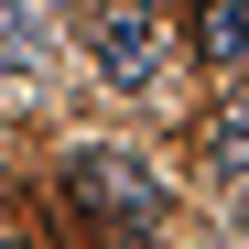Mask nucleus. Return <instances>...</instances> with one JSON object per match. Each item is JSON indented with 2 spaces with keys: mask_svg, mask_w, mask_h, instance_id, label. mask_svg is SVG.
<instances>
[{
  "mask_svg": "<svg viewBox=\"0 0 249 249\" xmlns=\"http://www.w3.org/2000/svg\"><path fill=\"white\" fill-rule=\"evenodd\" d=\"M65 195L87 206V217H130V228L162 217V174L130 162V152H76V162H65Z\"/></svg>",
  "mask_w": 249,
  "mask_h": 249,
  "instance_id": "f257e3e1",
  "label": "nucleus"
},
{
  "mask_svg": "<svg viewBox=\"0 0 249 249\" xmlns=\"http://www.w3.org/2000/svg\"><path fill=\"white\" fill-rule=\"evenodd\" d=\"M87 54H98V76L108 87H162V22L141 11H98V33H87Z\"/></svg>",
  "mask_w": 249,
  "mask_h": 249,
  "instance_id": "f03ea898",
  "label": "nucleus"
},
{
  "mask_svg": "<svg viewBox=\"0 0 249 249\" xmlns=\"http://www.w3.org/2000/svg\"><path fill=\"white\" fill-rule=\"evenodd\" d=\"M195 54L206 65H249V0H206L195 11Z\"/></svg>",
  "mask_w": 249,
  "mask_h": 249,
  "instance_id": "7ed1b4c3",
  "label": "nucleus"
},
{
  "mask_svg": "<svg viewBox=\"0 0 249 249\" xmlns=\"http://www.w3.org/2000/svg\"><path fill=\"white\" fill-rule=\"evenodd\" d=\"M206 162H217V174H249V87L217 108V130H206Z\"/></svg>",
  "mask_w": 249,
  "mask_h": 249,
  "instance_id": "20e7f679",
  "label": "nucleus"
},
{
  "mask_svg": "<svg viewBox=\"0 0 249 249\" xmlns=\"http://www.w3.org/2000/svg\"><path fill=\"white\" fill-rule=\"evenodd\" d=\"M0 249H11V238H0Z\"/></svg>",
  "mask_w": 249,
  "mask_h": 249,
  "instance_id": "39448f33",
  "label": "nucleus"
}]
</instances>
